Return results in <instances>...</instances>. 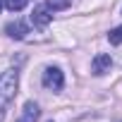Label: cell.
Returning a JSON list of instances; mask_svg holds the SVG:
<instances>
[{"label":"cell","mask_w":122,"mask_h":122,"mask_svg":"<svg viewBox=\"0 0 122 122\" xmlns=\"http://www.w3.org/2000/svg\"><path fill=\"white\" fill-rule=\"evenodd\" d=\"M17 86H19V72L17 70H7L0 74V122L5 120V112L12 103V98L17 96Z\"/></svg>","instance_id":"6da1fadb"},{"label":"cell","mask_w":122,"mask_h":122,"mask_svg":"<svg viewBox=\"0 0 122 122\" xmlns=\"http://www.w3.org/2000/svg\"><path fill=\"white\" fill-rule=\"evenodd\" d=\"M43 86L48 91H62V86H65L62 72H60L57 67H46V72H43Z\"/></svg>","instance_id":"7a4b0ae2"},{"label":"cell","mask_w":122,"mask_h":122,"mask_svg":"<svg viewBox=\"0 0 122 122\" xmlns=\"http://www.w3.org/2000/svg\"><path fill=\"white\" fill-rule=\"evenodd\" d=\"M50 19H53V15H50L48 5H36V7H34V12H31V24H34V26L46 29V26L50 24Z\"/></svg>","instance_id":"3957f363"},{"label":"cell","mask_w":122,"mask_h":122,"mask_svg":"<svg viewBox=\"0 0 122 122\" xmlns=\"http://www.w3.org/2000/svg\"><path fill=\"white\" fill-rule=\"evenodd\" d=\"M110 67H112V57L108 55V53H98L96 57H93V62H91V72L93 74H105V72H110Z\"/></svg>","instance_id":"277c9868"},{"label":"cell","mask_w":122,"mask_h":122,"mask_svg":"<svg viewBox=\"0 0 122 122\" xmlns=\"http://www.w3.org/2000/svg\"><path fill=\"white\" fill-rule=\"evenodd\" d=\"M5 31H7L10 38H17V41H19V38H24V36L29 34V26H26L22 19H15V22H10V24L5 26Z\"/></svg>","instance_id":"5b68a950"},{"label":"cell","mask_w":122,"mask_h":122,"mask_svg":"<svg viewBox=\"0 0 122 122\" xmlns=\"http://www.w3.org/2000/svg\"><path fill=\"white\" fill-rule=\"evenodd\" d=\"M38 120V105L34 101H26L24 103V110H22V117L17 122H36Z\"/></svg>","instance_id":"8992f818"},{"label":"cell","mask_w":122,"mask_h":122,"mask_svg":"<svg viewBox=\"0 0 122 122\" xmlns=\"http://www.w3.org/2000/svg\"><path fill=\"white\" fill-rule=\"evenodd\" d=\"M3 5H5L10 12H19V10H24V7L29 5V0H3Z\"/></svg>","instance_id":"52a82bcc"},{"label":"cell","mask_w":122,"mask_h":122,"mask_svg":"<svg viewBox=\"0 0 122 122\" xmlns=\"http://www.w3.org/2000/svg\"><path fill=\"white\" fill-rule=\"evenodd\" d=\"M48 10L50 12H55V10H67L70 5H72V0H48Z\"/></svg>","instance_id":"ba28073f"},{"label":"cell","mask_w":122,"mask_h":122,"mask_svg":"<svg viewBox=\"0 0 122 122\" xmlns=\"http://www.w3.org/2000/svg\"><path fill=\"white\" fill-rule=\"evenodd\" d=\"M108 41H110L112 46H120V43H122V26H115V29L108 34Z\"/></svg>","instance_id":"9c48e42d"},{"label":"cell","mask_w":122,"mask_h":122,"mask_svg":"<svg viewBox=\"0 0 122 122\" xmlns=\"http://www.w3.org/2000/svg\"><path fill=\"white\" fill-rule=\"evenodd\" d=\"M0 12H3V0H0Z\"/></svg>","instance_id":"30bf717a"}]
</instances>
